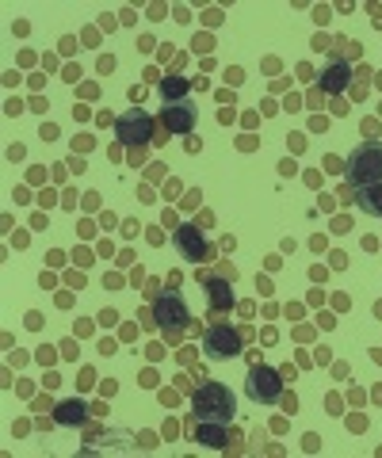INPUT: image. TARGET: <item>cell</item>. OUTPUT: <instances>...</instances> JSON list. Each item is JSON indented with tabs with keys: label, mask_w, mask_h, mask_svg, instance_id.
Here are the masks:
<instances>
[{
	"label": "cell",
	"mask_w": 382,
	"mask_h": 458,
	"mask_svg": "<svg viewBox=\"0 0 382 458\" xmlns=\"http://www.w3.org/2000/svg\"><path fill=\"white\" fill-rule=\"evenodd\" d=\"M191 409H195V420H222V424H229L233 413H237V401L229 393V386L203 382V386L191 393Z\"/></svg>",
	"instance_id": "obj_1"
},
{
	"label": "cell",
	"mask_w": 382,
	"mask_h": 458,
	"mask_svg": "<svg viewBox=\"0 0 382 458\" xmlns=\"http://www.w3.org/2000/svg\"><path fill=\"white\" fill-rule=\"evenodd\" d=\"M348 184L352 187H375L382 184V142H363L348 157Z\"/></svg>",
	"instance_id": "obj_2"
},
{
	"label": "cell",
	"mask_w": 382,
	"mask_h": 458,
	"mask_svg": "<svg viewBox=\"0 0 382 458\" xmlns=\"http://www.w3.org/2000/svg\"><path fill=\"white\" fill-rule=\"evenodd\" d=\"M245 393H249L256 405H275V401L283 397V374L271 371V367H264V363H256L249 371V378H245Z\"/></svg>",
	"instance_id": "obj_3"
},
{
	"label": "cell",
	"mask_w": 382,
	"mask_h": 458,
	"mask_svg": "<svg viewBox=\"0 0 382 458\" xmlns=\"http://www.w3.org/2000/svg\"><path fill=\"white\" fill-rule=\"evenodd\" d=\"M115 134H118V142H126L130 149H142V145H149L153 138H157V130H153V118H149L142 107H130L126 114H118Z\"/></svg>",
	"instance_id": "obj_4"
},
{
	"label": "cell",
	"mask_w": 382,
	"mask_h": 458,
	"mask_svg": "<svg viewBox=\"0 0 382 458\" xmlns=\"http://www.w3.org/2000/svg\"><path fill=\"white\" fill-rule=\"evenodd\" d=\"M241 332L229 329V325H210V329L203 332V351L206 359H233L241 355Z\"/></svg>",
	"instance_id": "obj_5"
},
{
	"label": "cell",
	"mask_w": 382,
	"mask_h": 458,
	"mask_svg": "<svg viewBox=\"0 0 382 458\" xmlns=\"http://www.w3.org/2000/svg\"><path fill=\"white\" fill-rule=\"evenodd\" d=\"M153 321L161 325V329H184L191 321V309L188 302L180 298V294H161V298L153 302Z\"/></svg>",
	"instance_id": "obj_6"
},
{
	"label": "cell",
	"mask_w": 382,
	"mask_h": 458,
	"mask_svg": "<svg viewBox=\"0 0 382 458\" xmlns=\"http://www.w3.org/2000/svg\"><path fill=\"white\" fill-rule=\"evenodd\" d=\"M172 244L180 248V256L191 260V264H203V260L214 256V248L203 241V229L199 226H180L176 233H172Z\"/></svg>",
	"instance_id": "obj_7"
},
{
	"label": "cell",
	"mask_w": 382,
	"mask_h": 458,
	"mask_svg": "<svg viewBox=\"0 0 382 458\" xmlns=\"http://www.w3.org/2000/svg\"><path fill=\"white\" fill-rule=\"evenodd\" d=\"M161 122L168 134H191L195 130V107L188 100L184 103H164L161 107Z\"/></svg>",
	"instance_id": "obj_8"
},
{
	"label": "cell",
	"mask_w": 382,
	"mask_h": 458,
	"mask_svg": "<svg viewBox=\"0 0 382 458\" xmlns=\"http://www.w3.org/2000/svg\"><path fill=\"white\" fill-rule=\"evenodd\" d=\"M229 424H222V420H199V428H195V443L210 447V451H222V447L229 443Z\"/></svg>",
	"instance_id": "obj_9"
},
{
	"label": "cell",
	"mask_w": 382,
	"mask_h": 458,
	"mask_svg": "<svg viewBox=\"0 0 382 458\" xmlns=\"http://www.w3.org/2000/svg\"><path fill=\"white\" fill-rule=\"evenodd\" d=\"M348 84H352V69H348V61H333V65H325V69H321V92L340 96Z\"/></svg>",
	"instance_id": "obj_10"
},
{
	"label": "cell",
	"mask_w": 382,
	"mask_h": 458,
	"mask_svg": "<svg viewBox=\"0 0 382 458\" xmlns=\"http://www.w3.org/2000/svg\"><path fill=\"white\" fill-rule=\"evenodd\" d=\"M54 420H58L61 428H84L88 424V409H84V401H61L58 409H54Z\"/></svg>",
	"instance_id": "obj_11"
},
{
	"label": "cell",
	"mask_w": 382,
	"mask_h": 458,
	"mask_svg": "<svg viewBox=\"0 0 382 458\" xmlns=\"http://www.w3.org/2000/svg\"><path fill=\"white\" fill-rule=\"evenodd\" d=\"M206 302H210V309L222 313V309H229L233 305V290H229V279H206Z\"/></svg>",
	"instance_id": "obj_12"
},
{
	"label": "cell",
	"mask_w": 382,
	"mask_h": 458,
	"mask_svg": "<svg viewBox=\"0 0 382 458\" xmlns=\"http://www.w3.org/2000/svg\"><path fill=\"white\" fill-rule=\"evenodd\" d=\"M355 206L371 218H382V184L375 187H355Z\"/></svg>",
	"instance_id": "obj_13"
},
{
	"label": "cell",
	"mask_w": 382,
	"mask_h": 458,
	"mask_svg": "<svg viewBox=\"0 0 382 458\" xmlns=\"http://www.w3.org/2000/svg\"><path fill=\"white\" fill-rule=\"evenodd\" d=\"M161 100L164 103H184V96H188V80H184V76H161Z\"/></svg>",
	"instance_id": "obj_14"
},
{
	"label": "cell",
	"mask_w": 382,
	"mask_h": 458,
	"mask_svg": "<svg viewBox=\"0 0 382 458\" xmlns=\"http://www.w3.org/2000/svg\"><path fill=\"white\" fill-rule=\"evenodd\" d=\"M333 50H340V54H348V57H359V42H348V38H337Z\"/></svg>",
	"instance_id": "obj_15"
},
{
	"label": "cell",
	"mask_w": 382,
	"mask_h": 458,
	"mask_svg": "<svg viewBox=\"0 0 382 458\" xmlns=\"http://www.w3.org/2000/svg\"><path fill=\"white\" fill-rule=\"evenodd\" d=\"M115 321H118V313H115V309H103V313H100V325H107V329H111Z\"/></svg>",
	"instance_id": "obj_16"
},
{
	"label": "cell",
	"mask_w": 382,
	"mask_h": 458,
	"mask_svg": "<svg viewBox=\"0 0 382 458\" xmlns=\"http://www.w3.org/2000/svg\"><path fill=\"white\" fill-rule=\"evenodd\" d=\"M164 340H168V344H180V340H184V329H164Z\"/></svg>",
	"instance_id": "obj_17"
},
{
	"label": "cell",
	"mask_w": 382,
	"mask_h": 458,
	"mask_svg": "<svg viewBox=\"0 0 382 458\" xmlns=\"http://www.w3.org/2000/svg\"><path fill=\"white\" fill-rule=\"evenodd\" d=\"M218 271H222V279H229V283H233V279H237V267H233V264H222Z\"/></svg>",
	"instance_id": "obj_18"
},
{
	"label": "cell",
	"mask_w": 382,
	"mask_h": 458,
	"mask_svg": "<svg viewBox=\"0 0 382 458\" xmlns=\"http://www.w3.org/2000/svg\"><path fill=\"white\" fill-rule=\"evenodd\" d=\"M283 409H287V413H294V409H298V401H294V393H283Z\"/></svg>",
	"instance_id": "obj_19"
},
{
	"label": "cell",
	"mask_w": 382,
	"mask_h": 458,
	"mask_svg": "<svg viewBox=\"0 0 382 458\" xmlns=\"http://www.w3.org/2000/svg\"><path fill=\"white\" fill-rule=\"evenodd\" d=\"M142 160H146V145L142 149H130V164H142Z\"/></svg>",
	"instance_id": "obj_20"
},
{
	"label": "cell",
	"mask_w": 382,
	"mask_h": 458,
	"mask_svg": "<svg viewBox=\"0 0 382 458\" xmlns=\"http://www.w3.org/2000/svg\"><path fill=\"white\" fill-rule=\"evenodd\" d=\"M313 50H333V42H329L325 35H317V38H313Z\"/></svg>",
	"instance_id": "obj_21"
},
{
	"label": "cell",
	"mask_w": 382,
	"mask_h": 458,
	"mask_svg": "<svg viewBox=\"0 0 382 458\" xmlns=\"http://www.w3.org/2000/svg\"><path fill=\"white\" fill-rule=\"evenodd\" d=\"M279 172H283V176H294V172H298V164H294V160H283Z\"/></svg>",
	"instance_id": "obj_22"
},
{
	"label": "cell",
	"mask_w": 382,
	"mask_h": 458,
	"mask_svg": "<svg viewBox=\"0 0 382 458\" xmlns=\"http://www.w3.org/2000/svg\"><path fill=\"white\" fill-rule=\"evenodd\" d=\"M115 69V57H100V73H111Z\"/></svg>",
	"instance_id": "obj_23"
},
{
	"label": "cell",
	"mask_w": 382,
	"mask_h": 458,
	"mask_svg": "<svg viewBox=\"0 0 382 458\" xmlns=\"http://www.w3.org/2000/svg\"><path fill=\"white\" fill-rule=\"evenodd\" d=\"M199 199H203L199 191H188V199H184V206H199Z\"/></svg>",
	"instance_id": "obj_24"
},
{
	"label": "cell",
	"mask_w": 382,
	"mask_h": 458,
	"mask_svg": "<svg viewBox=\"0 0 382 458\" xmlns=\"http://www.w3.org/2000/svg\"><path fill=\"white\" fill-rule=\"evenodd\" d=\"M371 359H375V363H382V347H375V351H371Z\"/></svg>",
	"instance_id": "obj_25"
}]
</instances>
